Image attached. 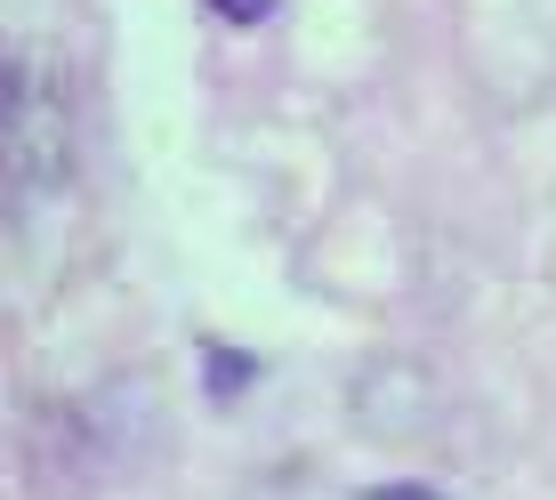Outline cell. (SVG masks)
I'll return each instance as SVG.
<instances>
[{
	"label": "cell",
	"mask_w": 556,
	"mask_h": 500,
	"mask_svg": "<svg viewBox=\"0 0 556 500\" xmlns=\"http://www.w3.org/2000/svg\"><path fill=\"white\" fill-rule=\"evenodd\" d=\"M210 9H218L226 25H266V16H275V0H210Z\"/></svg>",
	"instance_id": "obj_3"
},
{
	"label": "cell",
	"mask_w": 556,
	"mask_h": 500,
	"mask_svg": "<svg viewBox=\"0 0 556 500\" xmlns=\"http://www.w3.org/2000/svg\"><path fill=\"white\" fill-rule=\"evenodd\" d=\"M0 113H9L0 146H9L16 202H56L73 186V89H65V73H56L49 49L9 57V105Z\"/></svg>",
	"instance_id": "obj_1"
},
{
	"label": "cell",
	"mask_w": 556,
	"mask_h": 500,
	"mask_svg": "<svg viewBox=\"0 0 556 500\" xmlns=\"http://www.w3.org/2000/svg\"><path fill=\"white\" fill-rule=\"evenodd\" d=\"M363 500H444V492H428V485H371Z\"/></svg>",
	"instance_id": "obj_4"
},
{
	"label": "cell",
	"mask_w": 556,
	"mask_h": 500,
	"mask_svg": "<svg viewBox=\"0 0 556 500\" xmlns=\"http://www.w3.org/2000/svg\"><path fill=\"white\" fill-rule=\"evenodd\" d=\"M348 412H355V428L371 436V445H419V436L444 420V379H435L428 363H412V355H379V363H363Z\"/></svg>",
	"instance_id": "obj_2"
}]
</instances>
